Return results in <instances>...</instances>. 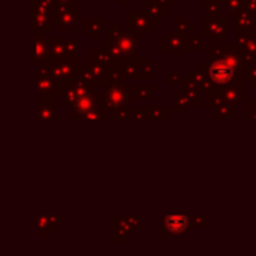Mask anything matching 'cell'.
<instances>
[{
	"label": "cell",
	"instance_id": "6da1fadb",
	"mask_svg": "<svg viewBox=\"0 0 256 256\" xmlns=\"http://www.w3.org/2000/svg\"><path fill=\"white\" fill-rule=\"evenodd\" d=\"M210 74H212V78H213L214 81L220 82V84L231 81V80H232V75H234L232 68H231L228 63H225V62H216V63L212 66Z\"/></svg>",
	"mask_w": 256,
	"mask_h": 256
},
{
	"label": "cell",
	"instance_id": "7a4b0ae2",
	"mask_svg": "<svg viewBox=\"0 0 256 256\" xmlns=\"http://www.w3.org/2000/svg\"><path fill=\"white\" fill-rule=\"evenodd\" d=\"M188 218L186 216H182V214H171L166 218V228L174 232V234H178L182 231H184L188 228Z\"/></svg>",
	"mask_w": 256,
	"mask_h": 256
}]
</instances>
